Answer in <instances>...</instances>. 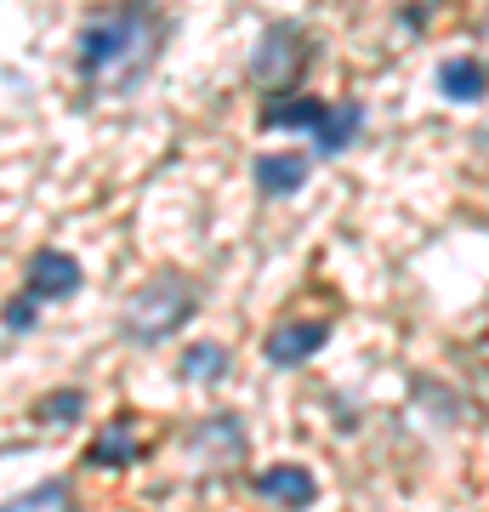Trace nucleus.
Returning <instances> with one entry per match:
<instances>
[{
    "label": "nucleus",
    "mask_w": 489,
    "mask_h": 512,
    "mask_svg": "<svg viewBox=\"0 0 489 512\" xmlns=\"http://www.w3.org/2000/svg\"><path fill=\"white\" fill-rule=\"evenodd\" d=\"M165 46V12L160 0H103L74 40V74L97 97L131 92Z\"/></svg>",
    "instance_id": "obj_1"
},
{
    "label": "nucleus",
    "mask_w": 489,
    "mask_h": 512,
    "mask_svg": "<svg viewBox=\"0 0 489 512\" xmlns=\"http://www.w3.org/2000/svg\"><path fill=\"white\" fill-rule=\"evenodd\" d=\"M200 308V296H194V279L182 274H154L148 285L131 291V302L120 308V336L137 342V348H154L165 336H177L188 319Z\"/></svg>",
    "instance_id": "obj_2"
},
{
    "label": "nucleus",
    "mask_w": 489,
    "mask_h": 512,
    "mask_svg": "<svg viewBox=\"0 0 489 512\" xmlns=\"http://www.w3.org/2000/svg\"><path fill=\"white\" fill-rule=\"evenodd\" d=\"M302 69V29L296 23H273L251 52V80L256 86H290Z\"/></svg>",
    "instance_id": "obj_3"
},
{
    "label": "nucleus",
    "mask_w": 489,
    "mask_h": 512,
    "mask_svg": "<svg viewBox=\"0 0 489 512\" xmlns=\"http://www.w3.org/2000/svg\"><path fill=\"white\" fill-rule=\"evenodd\" d=\"M80 285H86V268L69 251H57V245H40L29 256V268H23V291L40 296V302H69Z\"/></svg>",
    "instance_id": "obj_4"
},
{
    "label": "nucleus",
    "mask_w": 489,
    "mask_h": 512,
    "mask_svg": "<svg viewBox=\"0 0 489 512\" xmlns=\"http://www.w3.org/2000/svg\"><path fill=\"white\" fill-rule=\"evenodd\" d=\"M330 342V325L325 319H290V325H273L268 330V342H262V359L268 365H279V370H290V365H308L313 353Z\"/></svg>",
    "instance_id": "obj_5"
},
{
    "label": "nucleus",
    "mask_w": 489,
    "mask_h": 512,
    "mask_svg": "<svg viewBox=\"0 0 489 512\" xmlns=\"http://www.w3.org/2000/svg\"><path fill=\"white\" fill-rule=\"evenodd\" d=\"M251 484H256V495H262V501H279V507H290V512H302V507H313V501H319L313 473H308V467H296V461H273V467H262Z\"/></svg>",
    "instance_id": "obj_6"
},
{
    "label": "nucleus",
    "mask_w": 489,
    "mask_h": 512,
    "mask_svg": "<svg viewBox=\"0 0 489 512\" xmlns=\"http://www.w3.org/2000/svg\"><path fill=\"white\" fill-rule=\"evenodd\" d=\"M86 461H91V467H131V461H143V433H137V421L114 416L109 427H97Z\"/></svg>",
    "instance_id": "obj_7"
},
{
    "label": "nucleus",
    "mask_w": 489,
    "mask_h": 512,
    "mask_svg": "<svg viewBox=\"0 0 489 512\" xmlns=\"http://www.w3.org/2000/svg\"><path fill=\"white\" fill-rule=\"evenodd\" d=\"M194 456H205L211 467H234L239 456H245V421L239 416H211L200 421V433H194Z\"/></svg>",
    "instance_id": "obj_8"
},
{
    "label": "nucleus",
    "mask_w": 489,
    "mask_h": 512,
    "mask_svg": "<svg viewBox=\"0 0 489 512\" xmlns=\"http://www.w3.org/2000/svg\"><path fill=\"white\" fill-rule=\"evenodd\" d=\"M308 154H256V188H262V200H285L296 188L308 183Z\"/></svg>",
    "instance_id": "obj_9"
},
{
    "label": "nucleus",
    "mask_w": 489,
    "mask_h": 512,
    "mask_svg": "<svg viewBox=\"0 0 489 512\" xmlns=\"http://www.w3.org/2000/svg\"><path fill=\"white\" fill-rule=\"evenodd\" d=\"M438 92L450 97V103H484L489 97V69L472 63V57H450V63H438Z\"/></svg>",
    "instance_id": "obj_10"
},
{
    "label": "nucleus",
    "mask_w": 489,
    "mask_h": 512,
    "mask_svg": "<svg viewBox=\"0 0 489 512\" xmlns=\"http://www.w3.org/2000/svg\"><path fill=\"white\" fill-rule=\"evenodd\" d=\"M330 114V103H319V97H268L262 103V126L268 131H296V126H308V131H319V120Z\"/></svg>",
    "instance_id": "obj_11"
},
{
    "label": "nucleus",
    "mask_w": 489,
    "mask_h": 512,
    "mask_svg": "<svg viewBox=\"0 0 489 512\" xmlns=\"http://www.w3.org/2000/svg\"><path fill=\"white\" fill-rule=\"evenodd\" d=\"M359 131H364V109H359V103H330V114L319 120V131H313V143H319V154L330 160V154H342Z\"/></svg>",
    "instance_id": "obj_12"
},
{
    "label": "nucleus",
    "mask_w": 489,
    "mask_h": 512,
    "mask_svg": "<svg viewBox=\"0 0 489 512\" xmlns=\"http://www.w3.org/2000/svg\"><path fill=\"white\" fill-rule=\"evenodd\" d=\"M182 382H222L228 370H234V353L222 348V342H194V348L182 353Z\"/></svg>",
    "instance_id": "obj_13"
},
{
    "label": "nucleus",
    "mask_w": 489,
    "mask_h": 512,
    "mask_svg": "<svg viewBox=\"0 0 489 512\" xmlns=\"http://www.w3.org/2000/svg\"><path fill=\"white\" fill-rule=\"evenodd\" d=\"M0 512H69V484H63V478H52V484H35V490L12 495Z\"/></svg>",
    "instance_id": "obj_14"
},
{
    "label": "nucleus",
    "mask_w": 489,
    "mask_h": 512,
    "mask_svg": "<svg viewBox=\"0 0 489 512\" xmlns=\"http://www.w3.org/2000/svg\"><path fill=\"white\" fill-rule=\"evenodd\" d=\"M80 410H86V393H46V399L35 404L40 421H52V427H63V421H80Z\"/></svg>",
    "instance_id": "obj_15"
},
{
    "label": "nucleus",
    "mask_w": 489,
    "mask_h": 512,
    "mask_svg": "<svg viewBox=\"0 0 489 512\" xmlns=\"http://www.w3.org/2000/svg\"><path fill=\"white\" fill-rule=\"evenodd\" d=\"M35 319H40V296H29V291H18L6 308H0V325L12 330V336H23V330H35Z\"/></svg>",
    "instance_id": "obj_16"
}]
</instances>
